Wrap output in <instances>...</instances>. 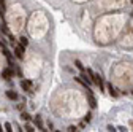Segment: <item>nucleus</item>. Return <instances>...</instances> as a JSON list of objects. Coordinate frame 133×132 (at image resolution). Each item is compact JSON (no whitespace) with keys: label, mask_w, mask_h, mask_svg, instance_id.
Listing matches in <instances>:
<instances>
[{"label":"nucleus","mask_w":133,"mask_h":132,"mask_svg":"<svg viewBox=\"0 0 133 132\" xmlns=\"http://www.w3.org/2000/svg\"><path fill=\"white\" fill-rule=\"evenodd\" d=\"M30 86H32V83H30L29 80H22V81H21V88H22L24 91H27V92H32V91H30Z\"/></svg>","instance_id":"obj_4"},{"label":"nucleus","mask_w":133,"mask_h":132,"mask_svg":"<svg viewBox=\"0 0 133 132\" xmlns=\"http://www.w3.org/2000/svg\"><path fill=\"white\" fill-rule=\"evenodd\" d=\"M5 130L11 132V124H10V123H6V124H5Z\"/></svg>","instance_id":"obj_11"},{"label":"nucleus","mask_w":133,"mask_h":132,"mask_svg":"<svg viewBox=\"0 0 133 132\" xmlns=\"http://www.w3.org/2000/svg\"><path fill=\"white\" fill-rule=\"evenodd\" d=\"M0 16H2V13H0Z\"/></svg>","instance_id":"obj_16"},{"label":"nucleus","mask_w":133,"mask_h":132,"mask_svg":"<svg viewBox=\"0 0 133 132\" xmlns=\"http://www.w3.org/2000/svg\"><path fill=\"white\" fill-rule=\"evenodd\" d=\"M21 118H22L24 121H30V115L25 113V111H22V113H21Z\"/></svg>","instance_id":"obj_9"},{"label":"nucleus","mask_w":133,"mask_h":132,"mask_svg":"<svg viewBox=\"0 0 133 132\" xmlns=\"http://www.w3.org/2000/svg\"><path fill=\"white\" fill-rule=\"evenodd\" d=\"M13 75H14V69L11 67V65H10L8 69H5V70L2 72V78H3V80H11V78H13Z\"/></svg>","instance_id":"obj_2"},{"label":"nucleus","mask_w":133,"mask_h":132,"mask_svg":"<svg viewBox=\"0 0 133 132\" xmlns=\"http://www.w3.org/2000/svg\"><path fill=\"white\" fill-rule=\"evenodd\" d=\"M6 97H8V99H13V100H16V99H18V94L10 89V91H6Z\"/></svg>","instance_id":"obj_6"},{"label":"nucleus","mask_w":133,"mask_h":132,"mask_svg":"<svg viewBox=\"0 0 133 132\" xmlns=\"http://www.w3.org/2000/svg\"><path fill=\"white\" fill-rule=\"evenodd\" d=\"M19 43H21L22 46H27V45H29V40H27L25 37H21V38H19Z\"/></svg>","instance_id":"obj_10"},{"label":"nucleus","mask_w":133,"mask_h":132,"mask_svg":"<svg viewBox=\"0 0 133 132\" xmlns=\"http://www.w3.org/2000/svg\"><path fill=\"white\" fill-rule=\"evenodd\" d=\"M75 65H76V67H78V69H79L81 72H86V69H84V65H82V64H81L79 61H75Z\"/></svg>","instance_id":"obj_8"},{"label":"nucleus","mask_w":133,"mask_h":132,"mask_svg":"<svg viewBox=\"0 0 133 132\" xmlns=\"http://www.w3.org/2000/svg\"><path fill=\"white\" fill-rule=\"evenodd\" d=\"M68 130H70V132H75V130H78V129H76L75 126H71V127H68Z\"/></svg>","instance_id":"obj_14"},{"label":"nucleus","mask_w":133,"mask_h":132,"mask_svg":"<svg viewBox=\"0 0 133 132\" xmlns=\"http://www.w3.org/2000/svg\"><path fill=\"white\" fill-rule=\"evenodd\" d=\"M0 130H3V129H2V126H0Z\"/></svg>","instance_id":"obj_15"},{"label":"nucleus","mask_w":133,"mask_h":132,"mask_svg":"<svg viewBox=\"0 0 133 132\" xmlns=\"http://www.w3.org/2000/svg\"><path fill=\"white\" fill-rule=\"evenodd\" d=\"M90 116H92V115H90V113H87V116H86V123H89V121H90Z\"/></svg>","instance_id":"obj_12"},{"label":"nucleus","mask_w":133,"mask_h":132,"mask_svg":"<svg viewBox=\"0 0 133 132\" xmlns=\"http://www.w3.org/2000/svg\"><path fill=\"white\" fill-rule=\"evenodd\" d=\"M131 2H133V0H131Z\"/></svg>","instance_id":"obj_17"},{"label":"nucleus","mask_w":133,"mask_h":132,"mask_svg":"<svg viewBox=\"0 0 133 132\" xmlns=\"http://www.w3.org/2000/svg\"><path fill=\"white\" fill-rule=\"evenodd\" d=\"M24 48L25 46H22V45H18L14 48V56L18 59H24Z\"/></svg>","instance_id":"obj_3"},{"label":"nucleus","mask_w":133,"mask_h":132,"mask_svg":"<svg viewBox=\"0 0 133 132\" xmlns=\"http://www.w3.org/2000/svg\"><path fill=\"white\" fill-rule=\"evenodd\" d=\"M108 91H109V94H111L112 97H117V95H119V94H117V91L112 88V85H108Z\"/></svg>","instance_id":"obj_7"},{"label":"nucleus","mask_w":133,"mask_h":132,"mask_svg":"<svg viewBox=\"0 0 133 132\" xmlns=\"http://www.w3.org/2000/svg\"><path fill=\"white\" fill-rule=\"evenodd\" d=\"M35 126H37L40 130H46V129H44V126H43V121H41V118L38 116V115L35 116Z\"/></svg>","instance_id":"obj_5"},{"label":"nucleus","mask_w":133,"mask_h":132,"mask_svg":"<svg viewBox=\"0 0 133 132\" xmlns=\"http://www.w3.org/2000/svg\"><path fill=\"white\" fill-rule=\"evenodd\" d=\"M25 130H29V132H32V130H35V129H33L32 126H27V127H25Z\"/></svg>","instance_id":"obj_13"},{"label":"nucleus","mask_w":133,"mask_h":132,"mask_svg":"<svg viewBox=\"0 0 133 132\" xmlns=\"http://www.w3.org/2000/svg\"><path fill=\"white\" fill-rule=\"evenodd\" d=\"M86 95H87V100H89L90 108H95V107H97V100H95V97H94V94H92L90 88H86Z\"/></svg>","instance_id":"obj_1"}]
</instances>
